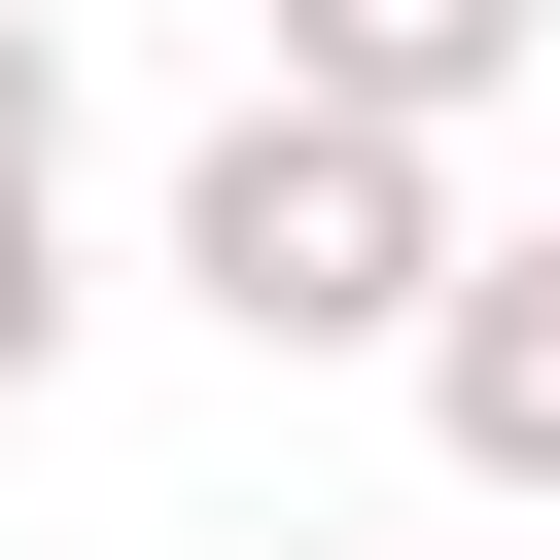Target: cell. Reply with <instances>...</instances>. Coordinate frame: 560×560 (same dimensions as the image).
<instances>
[{
    "label": "cell",
    "instance_id": "5",
    "mask_svg": "<svg viewBox=\"0 0 560 560\" xmlns=\"http://www.w3.org/2000/svg\"><path fill=\"white\" fill-rule=\"evenodd\" d=\"M0 210H70V0H0Z\"/></svg>",
    "mask_w": 560,
    "mask_h": 560
},
{
    "label": "cell",
    "instance_id": "4",
    "mask_svg": "<svg viewBox=\"0 0 560 560\" xmlns=\"http://www.w3.org/2000/svg\"><path fill=\"white\" fill-rule=\"evenodd\" d=\"M70 315H105V280H70V210H0V420L70 385Z\"/></svg>",
    "mask_w": 560,
    "mask_h": 560
},
{
    "label": "cell",
    "instance_id": "2",
    "mask_svg": "<svg viewBox=\"0 0 560 560\" xmlns=\"http://www.w3.org/2000/svg\"><path fill=\"white\" fill-rule=\"evenodd\" d=\"M385 385H420V455H455L490 525H560V280H525L490 210H455V280H420V350H385Z\"/></svg>",
    "mask_w": 560,
    "mask_h": 560
},
{
    "label": "cell",
    "instance_id": "1",
    "mask_svg": "<svg viewBox=\"0 0 560 560\" xmlns=\"http://www.w3.org/2000/svg\"><path fill=\"white\" fill-rule=\"evenodd\" d=\"M420 280H455V140L280 105V70L175 140V315H210V350H420Z\"/></svg>",
    "mask_w": 560,
    "mask_h": 560
},
{
    "label": "cell",
    "instance_id": "7",
    "mask_svg": "<svg viewBox=\"0 0 560 560\" xmlns=\"http://www.w3.org/2000/svg\"><path fill=\"white\" fill-rule=\"evenodd\" d=\"M525 280H560V210H525Z\"/></svg>",
    "mask_w": 560,
    "mask_h": 560
},
{
    "label": "cell",
    "instance_id": "6",
    "mask_svg": "<svg viewBox=\"0 0 560 560\" xmlns=\"http://www.w3.org/2000/svg\"><path fill=\"white\" fill-rule=\"evenodd\" d=\"M245 560H385V525H245Z\"/></svg>",
    "mask_w": 560,
    "mask_h": 560
},
{
    "label": "cell",
    "instance_id": "3",
    "mask_svg": "<svg viewBox=\"0 0 560 560\" xmlns=\"http://www.w3.org/2000/svg\"><path fill=\"white\" fill-rule=\"evenodd\" d=\"M245 70H280V105H385V140H490V105L560 70V0H245Z\"/></svg>",
    "mask_w": 560,
    "mask_h": 560
}]
</instances>
